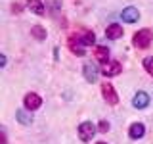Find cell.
I'll return each mask as SVG.
<instances>
[{"instance_id": "6da1fadb", "label": "cell", "mask_w": 153, "mask_h": 144, "mask_svg": "<svg viewBox=\"0 0 153 144\" xmlns=\"http://www.w3.org/2000/svg\"><path fill=\"white\" fill-rule=\"evenodd\" d=\"M79 138L82 142H88V140H92L94 138V134H96V125L92 121H84V123H80L79 125Z\"/></svg>"}, {"instance_id": "7a4b0ae2", "label": "cell", "mask_w": 153, "mask_h": 144, "mask_svg": "<svg viewBox=\"0 0 153 144\" xmlns=\"http://www.w3.org/2000/svg\"><path fill=\"white\" fill-rule=\"evenodd\" d=\"M151 40H153V33L149 29H142V31H138L134 35V46L138 48H147L151 44Z\"/></svg>"}, {"instance_id": "3957f363", "label": "cell", "mask_w": 153, "mask_h": 144, "mask_svg": "<svg viewBox=\"0 0 153 144\" xmlns=\"http://www.w3.org/2000/svg\"><path fill=\"white\" fill-rule=\"evenodd\" d=\"M23 104H25V108L29 110V112H35V110L40 108L42 98L36 92H29V94H25V98H23Z\"/></svg>"}, {"instance_id": "277c9868", "label": "cell", "mask_w": 153, "mask_h": 144, "mask_svg": "<svg viewBox=\"0 0 153 144\" xmlns=\"http://www.w3.org/2000/svg\"><path fill=\"white\" fill-rule=\"evenodd\" d=\"M132 106H134V108H138V110L147 108V106H149V94L143 92V90L136 92V94H134V98H132Z\"/></svg>"}, {"instance_id": "5b68a950", "label": "cell", "mask_w": 153, "mask_h": 144, "mask_svg": "<svg viewBox=\"0 0 153 144\" xmlns=\"http://www.w3.org/2000/svg\"><path fill=\"white\" fill-rule=\"evenodd\" d=\"M123 71V65L119 64V62H107L103 67H102V73L105 77H115V75H119Z\"/></svg>"}, {"instance_id": "8992f818", "label": "cell", "mask_w": 153, "mask_h": 144, "mask_svg": "<svg viewBox=\"0 0 153 144\" xmlns=\"http://www.w3.org/2000/svg\"><path fill=\"white\" fill-rule=\"evenodd\" d=\"M102 92H103V98L107 100L109 104H117L119 102V96H117V92H115L111 83H103L102 85Z\"/></svg>"}, {"instance_id": "52a82bcc", "label": "cell", "mask_w": 153, "mask_h": 144, "mask_svg": "<svg viewBox=\"0 0 153 144\" xmlns=\"http://www.w3.org/2000/svg\"><path fill=\"white\" fill-rule=\"evenodd\" d=\"M121 17H123V21H126V23H136L138 19H140V12H138L134 6H128V8L123 10Z\"/></svg>"}, {"instance_id": "ba28073f", "label": "cell", "mask_w": 153, "mask_h": 144, "mask_svg": "<svg viewBox=\"0 0 153 144\" xmlns=\"http://www.w3.org/2000/svg\"><path fill=\"white\" fill-rule=\"evenodd\" d=\"M82 73H84V79L88 81V83H96L100 71H98V67L92 65V64H84V65H82Z\"/></svg>"}, {"instance_id": "9c48e42d", "label": "cell", "mask_w": 153, "mask_h": 144, "mask_svg": "<svg viewBox=\"0 0 153 144\" xmlns=\"http://www.w3.org/2000/svg\"><path fill=\"white\" fill-rule=\"evenodd\" d=\"M128 134H130V138H134V140L142 138L143 134H146V127H143V123H132V125H130V131H128Z\"/></svg>"}, {"instance_id": "30bf717a", "label": "cell", "mask_w": 153, "mask_h": 144, "mask_svg": "<svg viewBox=\"0 0 153 144\" xmlns=\"http://www.w3.org/2000/svg\"><path fill=\"white\" fill-rule=\"evenodd\" d=\"M105 35H107L109 38H113V40H117V38L123 37V27L117 25V23H113V25H109L107 29H105Z\"/></svg>"}, {"instance_id": "8fae6325", "label": "cell", "mask_w": 153, "mask_h": 144, "mask_svg": "<svg viewBox=\"0 0 153 144\" xmlns=\"http://www.w3.org/2000/svg\"><path fill=\"white\" fill-rule=\"evenodd\" d=\"M94 56H96V60L102 62V64H107V62H109V50L105 46H96Z\"/></svg>"}, {"instance_id": "7c38bea8", "label": "cell", "mask_w": 153, "mask_h": 144, "mask_svg": "<svg viewBox=\"0 0 153 144\" xmlns=\"http://www.w3.org/2000/svg\"><path fill=\"white\" fill-rule=\"evenodd\" d=\"M69 46H71V50H73V54H76V56H84V54H86L84 48H82V44H80V42L76 40L75 37L69 38Z\"/></svg>"}, {"instance_id": "4fadbf2b", "label": "cell", "mask_w": 153, "mask_h": 144, "mask_svg": "<svg viewBox=\"0 0 153 144\" xmlns=\"http://www.w3.org/2000/svg\"><path fill=\"white\" fill-rule=\"evenodd\" d=\"M31 37H35L36 40H44V38H46V29L40 27V25L31 27Z\"/></svg>"}, {"instance_id": "5bb4252c", "label": "cell", "mask_w": 153, "mask_h": 144, "mask_svg": "<svg viewBox=\"0 0 153 144\" xmlns=\"http://www.w3.org/2000/svg\"><path fill=\"white\" fill-rule=\"evenodd\" d=\"M16 117H17V121L23 123V125H31V123H33V115L27 113V112H23V110L16 112Z\"/></svg>"}, {"instance_id": "9a60e30c", "label": "cell", "mask_w": 153, "mask_h": 144, "mask_svg": "<svg viewBox=\"0 0 153 144\" xmlns=\"http://www.w3.org/2000/svg\"><path fill=\"white\" fill-rule=\"evenodd\" d=\"M75 38H76V40H79L82 46H88V44H94V42H96L94 33H86V35H82V37H76V35H75Z\"/></svg>"}, {"instance_id": "2e32d148", "label": "cell", "mask_w": 153, "mask_h": 144, "mask_svg": "<svg viewBox=\"0 0 153 144\" xmlns=\"http://www.w3.org/2000/svg\"><path fill=\"white\" fill-rule=\"evenodd\" d=\"M29 8H31L35 14H38V16L44 14V4H42L40 0H29Z\"/></svg>"}, {"instance_id": "e0dca14e", "label": "cell", "mask_w": 153, "mask_h": 144, "mask_svg": "<svg viewBox=\"0 0 153 144\" xmlns=\"http://www.w3.org/2000/svg\"><path fill=\"white\" fill-rule=\"evenodd\" d=\"M143 67H146V71L153 77V56H149V58L143 60Z\"/></svg>"}, {"instance_id": "ac0fdd59", "label": "cell", "mask_w": 153, "mask_h": 144, "mask_svg": "<svg viewBox=\"0 0 153 144\" xmlns=\"http://www.w3.org/2000/svg\"><path fill=\"white\" fill-rule=\"evenodd\" d=\"M98 131H100V133H107V131H109V123H107V121H100Z\"/></svg>"}, {"instance_id": "d6986e66", "label": "cell", "mask_w": 153, "mask_h": 144, "mask_svg": "<svg viewBox=\"0 0 153 144\" xmlns=\"http://www.w3.org/2000/svg\"><path fill=\"white\" fill-rule=\"evenodd\" d=\"M96 144H107V142H96Z\"/></svg>"}]
</instances>
